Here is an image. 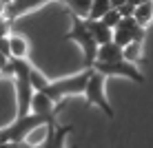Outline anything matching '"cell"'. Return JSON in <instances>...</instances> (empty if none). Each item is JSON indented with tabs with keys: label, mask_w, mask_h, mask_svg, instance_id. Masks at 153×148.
Masks as SVG:
<instances>
[{
	"label": "cell",
	"mask_w": 153,
	"mask_h": 148,
	"mask_svg": "<svg viewBox=\"0 0 153 148\" xmlns=\"http://www.w3.org/2000/svg\"><path fill=\"white\" fill-rule=\"evenodd\" d=\"M49 2H62V0H49Z\"/></svg>",
	"instance_id": "obj_18"
},
{
	"label": "cell",
	"mask_w": 153,
	"mask_h": 148,
	"mask_svg": "<svg viewBox=\"0 0 153 148\" xmlns=\"http://www.w3.org/2000/svg\"><path fill=\"white\" fill-rule=\"evenodd\" d=\"M87 24H89V31L93 33V38H96L98 44H107V42L113 40V29L107 27L102 20H89L87 18Z\"/></svg>",
	"instance_id": "obj_8"
},
{
	"label": "cell",
	"mask_w": 153,
	"mask_h": 148,
	"mask_svg": "<svg viewBox=\"0 0 153 148\" xmlns=\"http://www.w3.org/2000/svg\"><path fill=\"white\" fill-rule=\"evenodd\" d=\"M113 7L111 0H93L91 2V11H89V20H102L104 13Z\"/></svg>",
	"instance_id": "obj_12"
},
{
	"label": "cell",
	"mask_w": 153,
	"mask_h": 148,
	"mask_svg": "<svg viewBox=\"0 0 153 148\" xmlns=\"http://www.w3.org/2000/svg\"><path fill=\"white\" fill-rule=\"evenodd\" d=\"M91 2L93 0H62V4L69 11V15H78V18H89Z\"/></svg>",
	"instance_id": "obj_10"
},
{
	"label": "cell",
	"mask_w": 153,
	"mask_h": 148,
	"mask_svg": "<svg viewBox=\"0 0 153 148\" xmlns=\"http://www.w3.org/2000/svg\"><path fill=\"white\" fill-rule=\"evenodd\" d=\"M122 18H124V15L120 13V9H118V7H111V9H109V11H107V13H104L102 22L107 24V27L115 29V27H118V22H120V20H122Z\"/></svg>",
	"instance_id": "obj_13"
},
{
	"label": "cell",
	"mask_w": 153,
	"mask_h": 148,
	"mask_svg": "<svg viewBox=\"0 0 153 148\" xmlns=\"http://www.w3.org/2000/svg\"><path fill=\"white\" fill-rule=\"evenodd\" d=\"M124 49V57L129 62H133V64H138L140 57H142V51H144V40H133L131 44L122 46Z\"/></svg>",
	"instance_id": "obj_11"
},
{
	"label": "cell",
	"mask_w": 153,
	"mask_h": 148,
	"mask_svg": "<svg viewBox=\"0 0 153 148\" xmlns=\"http://www.w3.org/2000/svg\"><path fill=\"white\" fill-rule=\"evenodd\" d=\"M93 68L100 73H104V75H122V77H129V80L138 82V84H144L146 77L144 73L140 71L138 66L133 64V62H129L126 57H120V60H111V62H102V60H96L93 62Z\"/></svg>",
	"instance_id": "obj_3"
},
{
	"label": "cell",
	"mask_w": 153,
	"mask_h": 148,
	"mask_svg": "<svg viewBox=\"0 0 153 148\" xmlns=\"http://www.w3.org/2000/svg\"><path fill=\"white\" fill-rule=\"evenodd\" d=\"M47 2H49V0H11V2L7 4V9H4V15L16 22V20L22 18V15H27L31 11H38Z\"/></svg>",
	"instance_id": "obj_5"
},
{
	"label": "cell",
	"mask_w": 153,
	"mask_h": 148,
	"mask_svg": "<svg viewBox=\"0 0 153 148\" xmlns=\"http://www.w3.org/2000/svg\"><path fill=\"white\" fill-rule=\"evenodd\" d=\"M111 2H113V7H120V4H124L126 0H111Z\"/></svg>",
	"instance_id": "obj_16"
},
{
	"label": "cell",
	"mask_w": 153,
	"mask_h": 148,
	"mask_svg": "<svg viewBox=\"0 0 153 148\" xmlns=\"http://www.w3.org/2000/svg\"><path fill=\"white\" fill-rule=\"evenodd\" d=\"M104 84H107V75L104 73L96 71V68H91V75H89V82H87V88H84V97H87V104L89 106H98L104 110V115H107L109 119L115 117L111 104H109L107 95H104Z\"/></svg>",
	"instance_id": "obj_2"
},
{
	"label": "cell",
	"mask_w": 153,
	"mask_h": 148,
	"mask_svg": "<svg viewBox=\"0 0 153 148\" xmlns=\"http://www.w3.org/2000/svg\"><path fill=\"white\" fill-rule=\"evenodd\" d=\"M65 38H67V40H73L76 44H80L82 57H84V68H93V62L98 60V49H100V44L96 42L93 33L89 31L87 18L71 15V29H69V33H67Z\"/></svg>",
	"instance_id": "obj_1"
},
{
	"label": "cell",
	"mask_w": 153,
	"mask_h": 148,
	"mask_svg": "<svg viewBox=\"0 0 153 148\" xmlns=\"http://www.w3.org/2000/svg\"><path fill=\"white\" fill-rule=\"evenodd\" d=\"M2 2H4V4H9V2H11V0H2Z\"/></svg>",
	"instance_id": "obj_19"
},
{
	"label": "cell",
	"mask_w": 153,
	"mask_h": 148,
	"mask_svg": "<svg viewBox=\"0 0 153 148\" xmlns=\"http://www.w3.org/2000/svg\"><path fill=\"white\" fill-rule=\"evenodd\" d=\"M144 38H146V29L140 27L133 15H124L118 22V27L113 29V42H118L120 46H126L133 40H144Z\"/></svg>",
	"instance_id": "obj_4"
},
{
	"label": "cell",
	"mask_w": 153,
	"mask_h": 148,
	"mask_svg": "<svg viewBox=\"0 0 153 148\" xmlns=\"http://www.w3.org/2000/svg\"><path fill=\"white\" fill-rule=\"evenodd\" d=\"M133 18L138 20L140 27H149L153 24V0H146V2H140L135 4V11H133Z\"/></svg>",
	"instance_id": "obj_9"
},
{
	"label": "cell",
	"mask_w": 153,
	"mask_h": 148,
	"mask_svg": "<svg viewBox=\"0 0 153 148\" xmlns=\"http://www.w3.org/2000/svg\"><path fill=\"white\" fill-rule=\"evenodd\" d=\"M0 53H4V55H11V44H9V35L0 38Z\"/></svg>",
	"instance_id": "obj_14"
},
{
	"label": "cell",
	"mask_w": 153,
	"mask_h": 148,
	"mask_svg": "<svg viewBox=\"0 0 153 148\" xmlns=\"http://www.w3.org/2000/svg\"><path fill=\"white\" fill-rule=\"evenodd\" d=\"M9 44H11V57L13 60H29V40L20 33H11L9 35Z\"/></svg>",
	"instance_id": "obj_7"
},
{
	"label": "cell",
	"mask_w": 153,
	"mask_h": 148,
	"mask_svg": "<svg viewBox=\"0 0 153 148\" xmlns=\"http://www.w3.org/2000/svg\"><path fill=\"white\" fill-rule=\"evenodd\" d=\"M31 113H38V115H47V117H53L58 115V108H56V102L45 95L42 91H36L33 97H31Z\"/></svg>",
	"instance_id": "obj_6"
},
{
	"label": "cell",
	"mask_w": 153,
	"mask_h": 148,
	"mask_svg": "<svg viewBox=\"0 0 153 148\" xmlns=\"http://www.w3.org/2000/svg\"><path fill=\"white\" fill-rule=\"evenodd\" d=\"M129 2H133V4H140V2H146V0H129Z\"/></svg>",
	"instance_id": "obj_17"
},
{
	"label": "cell",
	"mask_w": 153,
	"mask_h": 148,
	"mask_svg": "<svg viewBox=\"0 0 153 148\" xmlns=\"http://www.w3.org/2000/svg\"><path fill=\"white\" fill-rule=\"evenodd\" d=\"M4 9H7V4H4L2 0H0V18H2V15H4Z\"/></svg>",
	"instance_id": "obj_15"
}]
</instances>
